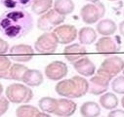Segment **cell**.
I'll return each mask as SVG.
<instances>
[{"label": "cell", "mask_w": 124, "mask_h": 117, "mask_svg": "<svg viewBox=\"0 0 124 117\" xmlns=\"http://www.w3.org/2000/svg\"><path fill=\"white\" fill-rule=\"evenodd\" d=\"M33 27V19L27 11L8 10L0 16V32L10 39H19Z\"/></svg>", "instance_id": "6da1fadb"}, {"label": "cell", "mask_w": 124, "mask_h": 117, "mask_svg": "<svg viewBox=\"0 0 124 117\" xmlns=\"http://www.w3.org/2000/svg\"><path fill=\"white\" fill-rule=\"evenodd\" d=\"M56 93L64 98L78 99L89 92V81L84 76L75 75L70 79L60 80L56 87Z\"/></svg>", "instance_id": "7a4b0ae2"}, {"label": "cell", "mask_w": 124, "mask_h": 117, "mask_svg": "<svg viewBox=\"0 0 124 117\" xmlns=\"http://www.w3.org/2000/svg\"><path fill=\"white\" fill-rule=\"evenodd\" d=\"M6 97L13 103H27L33 98V92L25 84L13 83L6 89Z\"/></svg>", "instance_id": "3957f363"}, {"label": "cell", "mask_w": 124, "mask_h": 117, "mask_svg": "<svg viewBox=\"0 0 124 117\" xmlns=\"http://www.w3.org/2000/svg\"><path fill=\"white\" fill-rule=\"evenodd\" d=\"M106 14V7L101 1L96 3H88L80 10V17L86 24L97 23Z\"/></svg>", "instance_id": "277c9868"}, {"label": "cell", "mask_w": 124, "mask_h": 117, "mask_svg": "<svg viewBox=\"0 0 124 117\" xmlns=\"http://www.w3.org/2000/svg\"><path fill=\"white\" fill-rule=\"evenodd\" d=\"M123 69H124V60L118 56L112 55V56H108L106 60L103 61L97 72L112 80Z\"/></svg>", "instance_id": "5b68a950"}, {"label": "cell", "mask_w": 124, "mask_h": 117, "mask_svg": "<svg viewBox=\"0 0 124 117\" xmlns=\"http://www.w3.org/2000/svg\"><path fill=\"white\" fill-rule=\"evenodd\" d=\"M58 45H59V41L54 31L53 32L45 31L35 41L34 50L38 54L52 55L57 51Z\"/></svg>", "instance_id": "8992f818"}, {"label": "cell", "mask_w": 124, "mask_h": 117, "mask_svg": "<svg viewBox=\"0 0 124 117\" xmlns=\"http://www.w3.org/2000/svg\"><path fill=\"white\" fill-rule=\"evenodd\" d=\"M66 20V16L60 14L55 9H50L37 20V27L42 31H51L52 29L62 24Z\"/></svg>", "instance_id": "52a82bcc"}, {"label": "cell", "mask_w": 124, "mask_h": 117, "mask_svg": "<svg viewBox=\"0 0 124 117\" xmlns=\"http://www.w3.org/2000/svg\"><path fill=\"white\" fill-rule=\"evenodd\" d=\"M59 44L68 45L72 43L78 37V31L72 24H60L54 28Z\"/></svg>", "instance_id": "ba28073f"}, {"label": "cell", "mask_w": 124, "mask_h": 117, "mask_svg": "<svg viewBox=\"0 0 124 117\" xmlns=\"http://www.w3.org/2000/svg\"><path fill=\"white\" fill-rule=\"evenodd\" d=\"M10 58L18 63H27L34 56V49L27 44L14 45L9 50Z\"/></svg>", "instance_id": "9c48e42d"}, {"label": "cell", "mask_w": 124, "mask_h": 117, "mask_svg": "<svg viewBox=\"0 0 124 117\" xmlns=\"http://www.w3.org/2000/svg\"><path fill=\"white\" fill-rule=\"evenodd\" d=\"M45 75L49 80L52 81H60L64 79L69 72V67L67 64L62 61H54L46 66L45 67Z\"/></svg>", "instance_id": "30bf717a"}, {"label": "cell", "mask_w": 124, "mask_h": 117, "mask_svg": "<svg viewBox=\"0 0 124 117\" xmlns=\"http://www.w3.org/2000/svg\"><path fill=\"white\" fill-rule=\"evenodd\" d=\"M110 81L109 78L97 72L95 75L91 76L89 80V93L94 96L106 93L109 88Z\"/></svg>", "instance_id": "8fae6325"}, {"label": "cell", "mask_w": 124, "mask_h": 117, "mask_svg": "<svg viewBox=\"0 0 124 117\" xmlns=\"http://www.w3.org/2000/svg\"><path fill=\"white\" fill-rule=\"evenodd\" d=\"M96 51L102 56H112L119 52V44L110 36H103L96 42Z\"/></svg>", "instance_id": "7c38bea8"}, {"label": "cell", "mask_w": 124, "mask_h": 117, "mask_svg": "<svg viewBox=\"0 0 124 117\" xmlns=\"http://www.w3.org/2000/svg\"><path fill=\"white\" fill-rule=\"evenodd\" d=\"M72 66L73 68L84 77H91L97 72L95 64L86 56L72 63Z\"/></svg>", "instance_id": "4fadbf2b"}, {"label": "cell", "mask_w": 124, "mask_h": 117, "mask_svg": "<svg viewBox=\"0 0 124 117\" xmlns=\"http://www.w3.org/2000/svg\"><path fill=\"white\" fill-rule=\"evenodd\" d=\"M64 55L70 63H74L87 55V49L81 43H70L64 49Z\"/></svg>", "instance_id": "5bb4252c"}, {"label": "cell", "mask_w": 124, "mask_h": 117, "mask_svg": "<svg viewBox=\"0 0 124 117\" xmlns=\"http://www.w3.org/2000/svg\"><path fill=\"white\" fill-rule=\"evenodd\" d=\"M77 104L71 99L63 98L58 100V106L55 111V115L57 116H71L76 111Z\"/></svg>", "instance_id": "9a60e30c"}, {"label": "cell", "mask_w": 124, "mask_h": 117, "mask_svg": "<svg viewBox=\"0 0 124 117\" xmlns=\"http://www.w3.org/2000/svg\"><path fill=\"white\" fill-rule=\"evenodd\" d=\"M44 81L43 74L38 69L27 68L23 77V82L29 87H38Z\"/></svg>", "instance_id": "2e32d148"}, {"label": "cell", "mask_w": 124, "mask_h": 117, "mask_svg": "<svg viewBox=\"0 0 124 117\" xmlns=\"http://www.w3.org/2000/svg\"><path fill=\"white\" fill-rule=\"evenodd\" d=\"M96 30L102 36H110L117 30V24L110 19H103L97 22Z\"/></svg>", "instance_id": "e0dca14e"}, {"label": "cell", "mask_w": 124, "mask_h": 117, "mask_svg": "<svg viewBox=\"0 0 124 117\" xmlns=\"http://www.w3.org/2000/svg\"><path fill=\"white\" fill-rule=\"evenodd\" d=\"M78 40L83 45H91L97 40V32L91 26H84L78 31Z\"/></svg>", "instance_id": "ac0fdd59"}, {"label": "cell", "mask_w": 124, "mask_h": 117, "mask_svg": "<svg viewBox=\"0 0 124 117\" xmlns=\"http://www.w3.org/2000/svg\"><path fill=\"white\" fill-rule=\"evenodd\" d=\"M99 102H100L101 106L107 110H111V109L116 108L119 103V100H118L117 96L114 94V92L113 93L106 92V93L102 94Z\"/></svg>", "instance_id": "d6986e66"}, {"label": "cell", "mask_w": 124, "mask_h": 117, "mask_svg": "<svg viewBox=\"0 0 124 117\" xmlns=\"http://www.w3.org/2000/svg\"><path fill=\"white\" fill-rule=\"evenodd\" d=\"M80 114L85 117H97L101 114V107L98 102H85L80 106Z\"/></svg>", "instance_id": "ffe728a7"}, {"label": "cell", "mask_w": 124, "mask_h": 117, "mask_svg": "<svg viewBox=\"0 0 124 117\" xmlns=\"http://www.w3.org/2000/svg\"><path fill=\"white\" fill-rule=\"evenodd\" d=\"M75 5L72 0H55L54 9L60 14L67 16L74 11Z\"/></svg>", "instance_id": "44dd1931"}, {"label": "cell", "mask_w": 124, "mask_h": 117, "mask_svg": "<svg viewBox=\"0 0 124 117\" xmlns=\"http://www.w3.org/2000/svg\"><path fill=\"white\" fill-rule=\"evenodd\" d=\"M53 0H32L31 11L35 15H43L53 6Z\"/></svg>", "instance_id": "7402d4cb"}, {"label": "cell", "mask_w": 124, "mask_h": 117, "mask_svg": "<svg viewBox=\"0 0 124 117\" xmlns=\"http://www.w3.org/2000/svg\"><path fill=\"white\" fill-rule=\"evenodd\" d=\"M38 106L40 110L47 112L49 114L55 113L58 106V100L51 97H43L38 102Z\"/></svg>", "instance_id": "603a6c76"}, {"label": "cell", "mask_w": 124, "mask_h": 117, "mask_svg": "<svg viewBox=\"0 0 124 117\" xmlns=\"http://www.w3.org/2000/svg\"><path fill=\"white\" fill-rule=\"evenodd\" d=\"M0 2L8 10H22L31 6L32 0H0Z\"/></svg>", "instance_id": "cb8c5ba5"}, {"label": "cell", "mask_w": 124, "mask_h": 117, "mask_svg": "<svg viewBox=\"0 0 124 117\" xmlns=\"http://www.w3.org/2000/svg\"><path fill=\"white\" fill-rule=\"evenodd\" d=\"M41 110H39L37 107L31 104H22L16 109V115L20 117H34L39 116Z\"/></svg>", "instance_id": "d4e9b609"}, {"label": "cell", "mask_w": 124, "mask_h": 117, "mask_svg": "<svg viewBox=\"0 0 124 117\" xmlns=\"http://www.w3.org/2000/svg\"><path fill=\"white\" fill-rule=\"evenodd\" d=\"M27 70V66L22 64H14L10 67L9 71V77L10 80H15V81H23V74Z\"/></svg>", "instance_id": "484cf974"}, {"label": "cell", "mask_w": 124, "mask_h": 117, "mask_svg": "<svg viewBox=\"0 0 124 117\" xmlns=\"http://www.w3.org/2000/svg\"><path fill=\"white\" fill-rule=\"evenodd\" d=\"M12 66L11 60L4 55H0V79H7L10 80L9 71Z\"/></svg>", "instance_id": "4316f807"}, {"label": "cell", "mask_w": 124, "mask_h": 117, "mask_svg": "<svg viewBox=\"0 0 124 117\" xmlns=\"http://www.w3.org/2000/svg\"><path fill=\"white\" fill-rule=\"evenodd\" d=\"M110 86L115 94L124 95V75L115 76L110 82Z\"/></svg>", "instance_id": "83f0119b"}, {"label": "cell", "mask_w": 124, "mask_h": 117, "mask_svg": "<svg viewBox=\"0 0 124 117\" xmlns=\"http://www.w3.org/2000/svg\"><path fill=\"white\" fill-rule=\"evenodd\" d=\"M10 101L7 99V97H0V116L4 115L7 110L9 109Z\"/></svg>", "instance_id": "f1b7e54d"}, {"label": "cell", "mask_w": 124, "mask_h": 117, "mask_svg": "<svg viewBox=\"0 0 124 117\" xmlns=\"http://www.w3.org/2000/svg\"><path fill=\"white\" fill-rule=\"evenodd\" d=\"M9 50V43L2 39V38H0V55H5Z\"/></svg>", "instance_id": "f546056e"}, {"label": "cell", "mask_w": 124, "mask_h": 117, "mask_svg": "<svg viewBox=\"0 0 124 117\" xmlns=\"http://www.w3.org/2000/svg\"><path fill=\"white\" fill-rule=\"evenodd\" d=\"M108 116H110V117H124V110L119 109V108L111 109L110 112L108 113Z\"/></svg>", "instance_id": "4dcf8cb0"}, {"label": "cell", "mask_w": 124, "mask_h": 117, "mask_svg": "<svg viewBox=\"0 0 124 117\" xmlns=\"http://www.w3.org/2000/svg\"><path fill=\"white\" fill-rule=\"evenodd\" d=\"M118 29H119V32H120V34H121V35L124 37V21H122V22L119 23Z\"/></svg>", "instance_id": "1f68e13d"}, {"label": "cell", "mask_w": 124, "mask_h": 117, "mask_svg": "<svg viewBox=\"0 0 124 117\" xmlns=\"http://www.w3.org/2000/svg\"><path fill=\"white\" fill-rule=\"evenodd\" d=\"M85 1L89 2V3H96V2H99L101 0H85Z\"/></svg>", "instance_id": "d6a6232c"}, {"label": "cell", "mask_w": 124, "mask_h": 117, "mask_svg": "<svg viewBox=\"0 0 124 117\" xmlns=\"http://www.w3.org/2000/svg\"><path fill=\"white\" fill-rule=\"evenodd\" d=\"M2 93H3V86L1 83H0V96L2 95Z\"/></svg>", "instance_id": "836d02e7"}, {"label": "cell", "mask_w": 124, "mask_h": 117, "mask_svg": "<svg viewBox=\"0 0 124 117\" xmlns=\"http://www.w3.org/2000/svg\"><path fill=\"white\" fill-rule=\"evenodd\" d=\"M121 105H122V107H123V109H124V96H123L122 99H121Z\"/></svg>", "instance_id": "e575fe53"}, {"label": "cell", "mask_w": 124, "mask_h": 117, "mask_svg": "<svg viewBox=\"0 0 124 117\" xmlns=\"http://www.w3.org/2000/svg\"><path fill=\"white\" fill-rule=\"evenodd\" d=\"M108 1H111V2H113V1H117V0H108Z\"/></svg>", "instance_id": "d590c367"}, {"label": "cell", "mask_w": 124, "mask_h": 117, "mask_svg": "<svg viewBox=\"0 0 124 117\" xmlns=\"http://www.w3.org/2000/svg\"><path fill=\"white\" fill-rule=\"evenodd\" d=\"M122 72H123V75H124V69H123V70H122Z\"/></svg>", "instance_id": "8d00e7d4"}, {"label": "cell", "mask_w": 124, "mask_h": 117, "mask_svg": "<svg viewBox=\"0 0 124 117\" xmlns=\"http://www.w3.org/2000/svg\"><path fill=\"white\" fill-rule=\"evenodd\" d=\"M123 15H124V12H123Z\"/></svg>", "instance_id": "74e56055"}]
</instances>
